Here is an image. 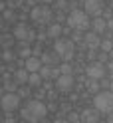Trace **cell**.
I'll return each instance as SVG.
<instances>
[{
  "label": "cell",
  "mask_w": 113,
  "mask_h": 123,
  "mask_svg": "<svg viewBox=\"0 0 113 123\" xmlns=\"http://www.w3.org/2000/svg\"><path fill=\"white\" fill-rule=\"evenodd\" d=\"M46 113H48V107L44 105L42 101H38V99H32V101H28V103L20 109L22 119H24V121H28V123H38V121H44Z\"/></svg>",
  "instance_id": "cell-1"
},
{
  "label": "cell",
  "mask_w": 113,
  "mask_h": 123,
  "mask_svg": "<svg viewBox=\"0 0 113 123\" xmlns=\"http://www.w3.org/2000/svg\"><path fill=\"white\" fill-rule=\"evenodd\" d=\"M93 105L99 113H113V91L111 89H105V91H99L93 99Z\"/></svg>",
  "instance_id": "cell-2"
},
{
  "label": "cell",
  "mask_w": 113,
  "mask_h": 123,
  "mask_svg": "<svg viewBox=\"0 0 113 123\" xmlns=\"http://www.w3.org/2000/svg\"><path fill=\"white\" fill-rule=\"evenodd\" d=\"M67 26L73 28V30H79V32H83L87 30L89 26V16L85 10H71L67 14Z\"/></svg>",
  "instance_id": "cell-3"
},
{
  "label": "cell",
  "mask_w": 113,
  "mask_h": 123,
  "mask_svg": "<svg viewBox=\"0 0 113 123\" xmlns=\"http://www.w3.org/2000/svg\"><path fill=\"white\" fill-rule=\"evenodd\" d=\"M54 52H56L62 60L70 62V60L73 58V42L67 40V38H58L56 44H54Z\"/></svg>",
  "instance_id": "cell-4"
},
{
  "label": "cell",
  "mask_w": 113,
  "mask_h": 123,
  "mask_svg": "<svg viewBox=\"0 0 113 123\" xmlns=\"http://www.w3.org/2000/svg\"><path fill=\"white\" fill-rule=\"evenodd\" d=\"M30 14H32V20L38 22V24H48V22L52 20V14L54 12H52V8L48 4H38V6L32 8Z\"/></svg>",
  "instance_id": "cell-5"
},
{
  "label": "cell",
  "mask_w": 113,
  "mask_h": 123,
  "mask_svg": "<svg viewBox=\"0 0 113 123\" xmlns=\"http://www.w3.org/2000/svg\"><path fill=\"white\" fill-rule=\"evenodd\" d=\"M0 107H2L6 113H12L14 109L20 107V95L14 93V91H6V93H2V97H0Z\"/></svg>",
  "instance_id": "cell-6"
},
{
  "label": "cell",
  "mask_w": 113,
  "mask_h": 123,
  "mask_svg": "<svg viewBox=\"0 0 113 123\" xmlns=\"http://www.w3.org/2000/svg\"><path fill=\"white\" fill-rule=\"evenodd\" d=\"M14 38L20 40V42H26V44H28V42L34 40V30L20 22V24H16V28H14Z\"/></svg>",
  "instance_id": "cell-7"
},
{
  "label": "cell",
  "mask_w": 113,
  "mask_h": 123,
  "mask_svg": "<svg viewBox=\"0 0 113 123\" xmlns=\"http://www.w3.org/2000/svg\"><path fill=\"white\" fill-rule=\"evenodd\" d=\"M85 74H87L89 80H101L103 75H105V66L101 64V62H93V64L87 66Z\"/></svg>",
  "instance_id": "cell-8"
},
{
  "label": "cell",
  "mask_w": 113,
  "mask_h": 123,
  "mask_svg": "<svg viewBox=\"0 0 113 123\" xmlns=\"http://www.w3.org/2000/svg\"><path fill=\"white\" fill-rule=\"evenodd\" d=\"M56 87L58 91H70L73 87V75H67V74H59L58 78H56Z\"/></svg>",
  "instance_id": "cell-9"
},
{
  "label": "cell",
  "mask_w": 113,
  "mask_h": 123,
  "mask_svg": "<svg viewBox=\"0 0 113 123\" xmlns=\"http://www.w3.org/2000/svg\"><path fill=\"white\" fill-rule=\"evenodd\" d=\"M83 10L87 12V16H99L103 6H101V0H83Z\"/></svg>",
  "instance_id": "cell-10"
},
{
  "label": "cell",
  "mask_w": 113,
  "mask_h": 123,
  "mask_svg": "<svg viewBox=\"0 0 113 123\" xmlns=\"http://www.w3.org/2000/svg\"><path fill=\"white\" fill-rule=\"evenodd\" d=\"M24 68H26L30 74L40 72V68H42V60H40V58H36V56H30V58L24 60Z\"/></svg>",
  "instance_id": "cell-11"
},
{
  "label": "cell",
  "mask_w": 113,
  "mask_h": 123,
  "mask_svg": "<svg viewBox=\"0 0 113 123\" xmlns=\"http://www.w3.org/2000/svg\"><path fill=\"white\" fill-rule=\"evenodd\" d=\"M40 75H42V80L58 78V75H59V68H56V66H46V64H44V66L40 68Z\"/></svg>",
  "instance_id": "cell-12"
},
{
  "label": "cell",
  "mask_w": 113,
  "mask_h": 123,
  "mask_svg": "<svg viewBox=\"0 0 113 123\" xmlns=\"http://www.w3.org/2000/svg\"><path fill=\"white\" fill-rule=\"evenodd\" d=\"M81 121H83V123H97V121H99V111H97L95 107H93V109L87 107V109L81 111Z\"/></svg>",
  "instance_id": "cell-13"
},
{
  "label": "cell",
  "mask_w": 113,
  "mask_h": 123,
  "mask_svg": "<svg viewBox=\"0 0 113 123\" xmlns=\"http://www.w3.org/2000/svg\"><path fill=\"white\" fill-rule=\"evenodd\" d=\"M83 42H85V46H87L89 50L99 48V44H101V40H99V34H95V32H87V34L83 36Z\"/></svg>",
  "instance_id": "cell-14"
},
{
  "label": "cell",
  "mask_w": 113,
  "mask_h": 123,
  "mask_svg": "<svg viewBox=\"0 0 113 123\" xmlns=\"http://www.w3.org/2000/svg\"><path fill=\"white\" fill-rule=\"evenodd\" d=\"M91 28H93L95 34H105V30H107V20L101 18V16H97V18L91 22Z\"/></svg>",
  "instance_id": "cell-15"
},
{
  "label": "cell",
  "mask_w": 113,
  "mask_h": 123,
  "mask_svg": "<svg viewBox=\"0 0 113 123\" xmlns=\"http://www.w3.org/2000/svg\"><path fill=\"white\" fill-rule=\"evenodd\" d=\"M14 78H16V83H28V78H30V72L26 68H20V70L14 72Z\"/></svg>",
  "instance_id": "cell-16"
},
{
  "label": "cell",
  "mask_w": 113,
  "mask_h": 123,
  "mask_svg": "<svg viewBox=\"0 0 113 123\" xmlns=\"http://www.w3.org/2000/svg\"><path fill=\"white\" fill-rule=\"evenodd\" d=\"M58 54L56 52H48V54H42V64H46V66H54L58 64Z\"/></svg>",
  "instance_id": "cell-17"
},
{
  "label": "cell",
  "mask_w": 113,
  "mask_h": 123,
  "mask_svg": "<svg viewBox=\"0 0 113 123\" xmlns=\"http://www.w3.org/2000/svg\"><path fill=\"white\" fill-rule=\"evenodd\" d=\"M14 44V34H0V46H2L4 50H10V46Z\"/></svg>",
  "instance_id": "cell-18"
},
{
  "label": "cell",
  "mask_w": 113,
  "mask_h": 123,
  "mask_svg": "<svg viewBox=\"0 0 113 123\" xmlns=\"http://www.w3.org/2000/svg\"><path fill=\"white\" fill-rule=\"evenodd\" d=\"M48 36L54 38V40H58V38L62 36V26H59V24H50V28H48Z\"/></svg>",
  "instance_id": "cell-19"
},
{
  "label": "cell",
  "mask_w": 113,
  "mask_h": 123,
  "mask_svg": "<svg viewBox=\"0 0 113 123\" xmlns=\"http://www.w3.org/2000/svg\"><path fill=\"white\" fill-rule=\"evenodd\" d=\"M40 81H42V75H40V72L30 74V78H28V83H30V86H40Z\"/></svg>",
  "instance_id": "cell-20"
},
{
  "label": "cell",
  "mask_w": 113,
  "mask_h": 123,
  "mask_svg": "<svg viewBox=\"0 0 113 123\" xmlns=\"http://www.w3.org/2000/svg\"><path fill=\"white\" fill-rule=\"evenodd\" d=\"M2 18H4L6 22H14V20H16V14H14V8H6V10L2 12Z\"/></svg>",
  "instance_id": "cell-21"
},
{
  "label": "cell",
  "mask_w": 113,
  "mask_h": 123,
  "mask_svg": "<svg viewBox=\"0 0 113 123\" xmlns=\"http://www.w3.org/2000/svg\"><path fill=\"white\" fill-rule=\"evenodd\" d=\"M99 48L103 50V54H109V52L113 50V42H111V40H101V44H99Z\"/></svg>",
  "instance_id": "cell-22"
},
{
  "label": "cell",
  "mask_w": 113,
  "mask_h": 123,
  "mask_svg": "<svg viewBox=\"0 0 113 123\" xmlns=\"http://www.w3.org/2000/svg\"><path fill=\"white\" fill-rule=\"evenodd\" d=\"M71 72H73V70H71V66L67 64V62L59 66V74H67V75H71Z\"/></svg>",
  "instance_id": "cell-23"
},
{
  "label": "cell",
  "mask_w": 113,
  "mask_h": 123,
  "mask_svg": "<svg viewBox=\"0 0 113 123\" xmlns=\"http://www.w3.org/2000/svg\"><path fill=\"white\" fill-rule=\"evenodd\" d=\"M2 60H4V62H12V60H14V54H12L10 50H4V52H2Z\"/></svg>",
  "instance_id": "cell-24"
},
{
  "label": "cell",
  "mask_w": 113,
  "mask_h": 123,
  "mask_svg": "<svg viewBox=\"0 0 113 123\" xmlns=\"http://www.w3.org/2000/svg\"><path fill=\"white\" fill-rule=\"evenodd\" d=\"M6 4H8V8H18L22 4V0H6Z\"/></svg>",
  "instance_id": "cell-25"
},
{
  "label": "cell",
  "mask_w": 113,
  "mask_h": 123,
  "mask_svg": "<svg viewBox=\"0 0 113 123\" xmlns=\"http://www.w3.org/2000/svg\"><path fill=\"white\" fill-rule=\"evenodd\" d=\"M56 8L65 10V8H67V2H65V0H58V2H56Z\"/></svg>",
  "instance_id": "cell-26"
},
{
  "label": "cell",
  "mask_w": 113,
  "mask_h": 123,
  "mask_svg": "<svg viewBox=\"0 0 113 123\" xmlns=\"http://www.w3.org/2000/svg\"><path fill=\"white\" fill-rule=\"evenodd\" d=\"M20 56L24 58V60H26V58H30V48H28V46H26V48H22V50H20Z\"/></svg>",
  "instance_id": "cell-27"
},
{
  "label": "cell",
  "mask_w": 113,
  "mask_h": 123,
  "mask_svg": "<svg viewBox=\"0 0 113 123\" xmlns=\"http://www.w3.org/2000/svg\"><path fill=\"white\" fill-rule=\"evenodd\" d=\"M97 80H91V81H87V87L91 89V91H97V83H95Z\"/></svg>",
  "instance_id": "cell-28"
},
{
  "label": "cell",
  "mask_w": 113,
  "mask_h": 123,
  "mask_svg": "<svg viewBox=\"0 0 113 123\" xmlns=\"http://www.w3.org/2000/svg\"><path fill=\"white\" fill-rule=\"evenodd\" d=\"M107 30H113V18L107 20Z\"/></svg>",
  "instance_id": "cell-29"
},
{
  "label": "cell",
  "mask_w": 113,
  "mask_h": 123,
  "mask_svg": "<svg viewBox=\"0 0 113 123\" xmlns=\"http://www.w3.org/2000/svg\"><path fill=\"white\" fill-rule=\"evenodd\" d=\"M54 123H70V121H65V119H56Z\"/></svg>",
  "instance_id": "cell-30"
},
{
  "label": "cell",
  "mask_w": 113,
  "mask_h": 123,
  "mask_svg": "<svg viewBox=\"0 0 113 123\" xmlns=\"http://www.w3.org/2000/svg\"><path fill=\"white\" fill-rule=\"evenodd\" d=\"M107 123H113V113H109V117H107Z\"/></svg>",
  "instance_id": "cell-31"
},
{
  "label": "cell",
  "mask_w": 113,
  "mask_h": 123,
  "mask_svg": "<svg viewBox=\"0 0 113 123\" xmlns=\"http://www.w3.org/2000/svg\"><path fill=\"white\" fill-rule=\"evenodd\" d=\"M40 2H42V4H50L52 0H40Z\"/></svg>",
  "instance_id": "cell-32"
},
{
  "label": "cell",
  "mask_w": 113,
  "mask_h": 123,
  "mask_svg": "<svg viewBox=\"0 0 113 123\" xmlns=\"http://www.w3.org/2000/svg\"><path fill=\"white\" fill-rule=\"evenodd\" d=\"M71 123H83V121H79V119H75V121H71Z\"/></svg>",
  "instance_id": "cell-33"
},
{
  "label": "cell",
  "mask_w": 113,
  "mask_h": 123,
  "mask_svg": "<svg viewBox=\"0 0 113 123\" xmlns=\"http://www.w3.org/2000/svg\"><path fill=\"white\" fill-rule=\"evenodd\" d=\"M109 89H111V91H113V81H111V83H109Z\"/></svg>",
  "instance_id": "cell-34"
},
{
  "label": "cell",
  "mask_w": 113,
  "mask_h": 123,
  "mask_svg": "<svg viewBox=\"0 0 113 123\" xmlns=\"http://www.w3.org/2000/svg\"><path fill=\"white\" fill-rule=\"evenodd\" d=\"M0 58H2V54H0Z\"/></svg>",
  "instance_id": "cell-35"
},
{
  "label": "cell",
  "mask_w": 113,
  "mask_h": 123,
  "mask_svg": "<svg viewBox=\"0 0 113 123\" xmlns=\"http://www.w3.org/2000/svg\"><path fill=\"white\" fill-rule=\"evenodd\" d=\"M0 121H2V117H0Z\"/></svg>",
  "instance_id": "cell-36"
}]
</instances>
